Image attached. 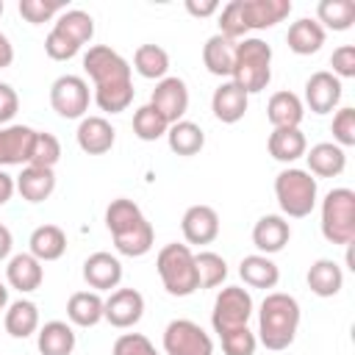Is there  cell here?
Wrapping results in <instances>:
<instances>
[{"mask_svg": "<svg viewBox=\"0 0 355 355\" xmlns=\"http://www.w3.org/2000/svg\"><path fill=\"white\" fill-rule=\"evenodd\" d=\"M28 252L33 258H39L42 263L47 261H58L64 252H67V233L58 227V225H39L31 239H28Z\"/></svg>", "mask_w": 355, "mask_h": 355, "instance_id": "29", "label": "cell"}, {"mask_svg": "<svg viewBox=\"0 0 355 355\" xmlns=\"http://www.w3.org/2000/svg\"><path fill=\"white\" fill-rule=\"evenodd\" d=\"M186 244H211L219 236V214L211 205H191L180 219Z\"/></svg>", "mask_w": 355, "mask_h": 355, "instance_id": "17", "label": "cell"}, {"mask_svg": "<svg viewBox=\"0 0 355 355\" xmlns=\"http://www.w3.org/2000/svg\"><path fill=\"white\" fill-rule=\"evenodd\" d=\"M305 161L313 178H336L347 166V153L333 141H319L311 150H305Z\"/></svg>", "mask_w": 355, "mask_h": 355, "instance_id": "22", "label": "cell"}, {"mask_svg": "<svg viewBox=\"0 0 355 355\" xmlns=\"http://www.w3.org/2000/svg\"><path fill=\"white\" fill-rule=\"evenodd\" d=\"M61 158V141L47 133V130H36V139H33V147H31V166H44V169H53Z\"/></svg>", "mask_w": 355, "mask_h": 355, "instance_id": "41", "label": "cell"}, {"mask_svg": "<svg viewBox=\"0 0 355 355\" xmlns=\"http://www.w3.org/2000/svg\"><path fill=\"white\" fill-rule=\"evenodd\" d=\"M64 11L61 0H19V14L31 22V25H42L50 22L55 14Z\"/></svg>", "mask_w": 355, "mask_h": 355, "instance_id": "44", "label": "cell"}, {"mask_svg": "<svg viewBox=\"0 0 355 355\" xmlns=\"http://www.w3.org/2000/svg\"><path fill=\"white\" fill-rule=\"evenodd\" d=\"M75 330L72 324L61 322V319H53V322H44L39 330H36V347L42 355H72L75 349Z\"/></svg>", "mask_w": 355, "mask_h": 355, "instance_id": "26", "label": "cell"}, {"mask_svg": "<svg viewBox=\"0 0 355 355\" xmlns=\"http://www.w3.org/2000/svg\"><path fill=\"white\" fill-rule=\"evenodd\" d=\"M17 191L22 194V200L28 202H44L53 191H55V172L44 169V166H22V172L14 180Z\"/></svg>", "mask_w": 355, "mask_h": 355, "instance_id": "23", "label": "cell"}, {"mask_svg": "<svg viewBox=\"0 0 355 355\" xmlns=\"http://www.w3.org/2000/svg\"><path fill=\"white\" fill-rule=\"evenodd\" d=\"M291 239V225L280 214H266L255 222L252 227V244L261 255H275L280 252Z\"/></svg>", "mask_w": 355, "mask_h": 355, "instance_id": "20", "label": "cell"}, {"mask_svg": "<svg viewBox=\"0 0 355 355\" xmlns=\"http://www.w3.org/2000/svg\"><path fill=\"white\" fill-rule=\"evenodd\" d=\"M230 80L247 94H258L272 80V47L258 36H244L236 42Z\"/></svg>", "mask_w": 355, "mask_h": 355, "instance_id": "3", "label": "cell"}, {"mask_svg": "<svg viewBox=\"0 0 355 355\" xmlns=\"http://www.w3.org/2000/svg\"><path fill=\"white\" fill-rule=\"evenodd\" d=\"M89 83L80 75H61L50 86V105L64 119H83L89 111Z\"/></svg>", "mask_w": 355, "mask_h": 355, "instance_id": "10", "label": "cell"}, {"mask_svg": "<svg viewBox=\"0 0 355 355\" xmlns=\"http://www.w3.org/2000/svg\"><path fill=\"white\" fill-rule=\"evenodd\" d=\"M305 280H308V288L316 297H336L344 286V272L333 258H319V261L311 263Z\"/></svg>", "mask_w": 355, "mask_h": 355, "instance_id": "30", "label": "cell"}, {"mask_svg": "<svg viewBox=\"0 0 355 355\" xmlns=\"http://www.w3.org/2000/svg\"><path fill=\"white\" fill-rule=\"evenodd\" d=\"M105 227H108L119 255L141 258L153 250L155 230L147 222V216L141 214V208L128 197L111 200V205L105 208Z\"/></svg>", "mask_w": 355, "mask_h": 355, "instance_id": "1", "label": "cell"}, {"mask_svg": "<svg viewBox=\"0 0 355 355\" xmlns=\"http://www.w3.org/2000/svg\"><path fill=\"white\" fill-rule=\"evenodd\" d=\"M11 247H14V236H11V230L0 222V261H6V258L11 255Z\"/></svg>", "mask_w": 355, "mask_h": 355, "instance_id": "53", "label": "cell"}, {"mask_svg": "<svg viewBox=\"0 0 355 355\" xmlns=\"http://www.w3.org/2000/svg\"><path fill=\"white\" fill-rule=\"evenodd\" d=\"M133 80L130 83H114V86H100L94 89V103L100 111L105 114H119V111H128V105L133 103Z\"/></svg>", "mask_w": 355, "mask_h": 355, "instance_id": "40", "label": "cell"}, {"mask_svg": "<svg viewBox=\"0 0 355 355\" xmlns=\"http://www.w3.org/2000/svg\"><path fill=\"white\" fill-rule=\"evenodd\" d=\"M44 53H47L53 61H69V58H75V55L80 53V47L72 44V42H69L67 36H61L58 31H50L47 39H44Z\"/></svg>", "mask_w": 355, "mask_h": 355, "instance_id": "47", "label": "cell"}, {"mask_svg": "<svg viewBox=\"0 0 355 355\" xmlns=\"http://www.w3.org/2000/svg\"><path fill=\"white\" fill-rule=\"evenodd\" d=\"M166 144L175 155H197L205 147V133L197 122L191 119H180L175 125H169L166 130Z\"/></svg>", "mask_w": 355, "mask_h": 355, "instance_id": "35", "label": "cell"}, {"mask_svg": "<svg viewBox=\"0 0 355 355\" xmlns=\"http://www.w3.org/2000/svg\"><path fill=\"white\" fill-rule=\"evenodd\" d=\"M17 111H19V97H17V92H14L8 83L0 80V128H3V125H11V119L17 116Z\"/></svg>", "mask_w": 355, "mask_h": 355, "instance_id": "49", "label": "cell"}, {"mask_svg": "<svg viewBox=\"0 0 355 355\" xmlns=\"http://www.w3.org/2000/svg\"><path fill=\"white\" fill-rule=\"evenodd\" d=\"M247 31H266L291 14V0H239Z\"/></svg>", "mask_w": 355, "mask_h": 355, "instance_id": "16", "label": "cell"}, {"mask_svg": "<svg viewBox=\"0 0 355 355\" xmlns=\"http://www.w3.org/2000/svg\"><path fill=\"white\" fill-rule=\"evenodd\" d=\"M341 103V80L330 69H319L305 80V103L313 114H330Z\"/></svg>", "mask_w": 355, "mask_h": 355, "instance_id": "13", "label": "cell"}, {"mask_svg": "<svg viewBox=\"0 0 355 355\" xmlns=\"http://www.w3.org/2000/svg\"><path fill=\"white\" fill-rule=\"evenodd\" d=\"M83 280L92 291H111L122 283V261L111 252H92L83 261Z\"/></svg>", "mask_w": 355, "mask_h": 355, "instance_id": "15", "label": "cell"}, {"mask_svg": "<svg viewBox=\"0 0 355 355\" xmlns=\"http://www.w3.org/2000/svg\"><path fill=\"white\" fill-rule=\"evenodd\" d=\"M3 11H6V6H3V0H0V17H3Z\"/></svg>", "mask_w": 355, "mask_h": 355, "instance_id": "55", "label": "cell"}, {"mask_svg": "<svg viewBox=\"0 0 355 355\" xmlns=\"http://www.w3.org/2000/svg\"><path fill=\"white\" fill-rule=\"evenodd\" d=\"M247 105H250V94L244 89H239L233 80L219 83L211 94V111L225 125H236L247 114Z\"/></svg>", "mask_w": 355, "mask_h": 355, "instance_id": "19", "label": "cell"}, {"mask_svg": "<svg viewBox=\"0 0 355 355\" xmlns=\"http://www.w3.org/2000/svg\"><path fill=\"white\" fill-rule=\"evenodd\" d=\"M53 31H58L61 36H67L72 44L83 47L86 42H92L94 36V19L89 11H80V8H64L58 14V19L53 22Z\"/></svg>", "mask_w": 355, "mask_h": 355, "instance_id": "34", "label": "cell"}, {"mask_svg": "<svg viewBox=\"0 0 355 355\" xmlns=\"http://www.w3.org/2000/svg\"><path fill=\"white\" fill-rule=\"evenodd\" d=\"M164 352L166 355H214V341L197 322L172 319L164 327Z\"/></svg>", "mask_w": 355, "mask_h": 355, "instance_id": "9", "label": "cell"}, {"mask_svg": "<svg viewBox=\"0 0 355 355\" xmlns=\"http://www.w3.org/2000/svg\"><path fill=\"white\" fill-rule=\"evenodd\" d=\"M155 272L172 297H189L200 288L197 283V266H194V252L189 244H164L155 255Z\"/></svg>", "mask_w": 355, "mask_h": 355, "instance_id": "4", "label": "cell"}, {"mask_svg": "<svg viewBox=\"0 0 355 355\" xmlns=\"http://www.w3.org/2000/svg\"><path fill=\"white\" fill-rule=\"evenodd\" d=\"M305 116V105L294 92H275L266 103V119L272 128H300Z\"/></svg>", "mask_w": 355, "mask_h": 355, "instance_id": "27", "label": "cell"}, {"mask_svg": "<svg viewBox=\"0 0 355 355\" xmlns=\"http://www.w3.org/2000/svg\"><path fill=\"white\" fill-rule=\"evenodd\" d=\"M83 69L92 78L94 89L114 86V83H130V64L108 44H92L83 53Z\"/></svg>", "mask_w": 355, "mask_h": 355, "instance_id": "7", "label": "cell"}, {"mask_svg": "<svg viewBox=\"0 0 355 355\" xmlns=\"http://www.w3.org/2000/svg\"><path fill=\"white\" fill-rule=\"evenodd\" d=\"M286 42H288V50L291 53H297V55H313L324 44V28L316 19H311V17H302V19H297V22L288 25Z\"/></svg>", "mask_w": 355, "mask_h": 355, "instance_id": "28", "label": "cell"}, {"mask_svg": "<svg viewBox=\"0 0 355 355\" xmlns=\"http://www.w3.org/2000/svg\"><path fill=\"white\" fill-rule=\"evenodd\" d=\"M36 130L28 125H3L0 128V169L3 166H28L31 147H33Z\"/></svg>", "mask_w": 355, "mask_h": 355, "instance_id": "14", "label": "cell"}, {"mask_svg": "<svg viewBox=\"0 0 355 355\" xmlns=\"http://www.w3.org/2000/svg\"><path fill=\"white\" fill-rule=\"evenodd\" d=\"M194 266H197V283H200V288H216L227 277V261L219 252H211V250L194 252Z\"/></svg>", "mask_w": 355, "mask_h": 355, "instance_id": "38", "label": "cell"}, {"mask_svg": "<svg viewBox=\"0 0 355 355\" xmlns=\"http://www.w3.org/2000/svg\"><path fill=\"white\" fill-rule=\"evenodd\" d=\"M222 6L216 3V0H186V11L191 14V17H211V14H216Z\"/></svg>", "mask_w": 355, "mask_h": 355, "instance_id": "50", "label": "cell"}, {"mask_svg": "<svg viewBox=\"0 0 355 355\" xmlns=\"http://www.w3.org/2000/svg\"><path fill=\"white\" fill-rule=\"evenodd\" d=\"M322 236L330 244L349 247L355 241V191L347 186L330 189L322 200Z\"/></svg>", "mask_w": 355, "mask_h": 355, "instance_id": "6", "label": "cell"}, {"mask_svg": "<svg viewBox=\"0 0 355 355\" xmlns=\"http://www.w3.org/2000/svg\"><path fill=\"white\" fill-rule=\"evenodd\" d=\"M316 22L330 31H349L355 22V0H319Z\"/></svg>", "mask_w": 355, "mask_h": 355, "instance_id": "37", "label": "cell"}, {"mask_svg": "<svg viewBox=\"0 0 355 355\" xmlns=\"http://www.w3.org/2000/svg\"><path fill=\"white\" fill-rule=\"evenodd\" d=\"M144 316V297L136 288H114L108 294V300L103 302V319L111 327L128 330L133 324H139Z\"/></svg>", "mask_w": 355, "mask_h": 355, "instance_id": "12", "label": "cell"}, {"mask_svg": "<svg viewBox=\"0 0 355 355\" xmlns=\"http://www.w3.org/2000/svg\"><path fill=\"white\" fill-rule=\"evenodd\" d=\"M239 275L244 280V286L250 288H275L277 280H280V269L277 263L269 258V255H261V252H252V255H244L241 263H239Z\"/></svg>", "mask_w": 355, "mask_h": 355, "instance_id": "25", "label": "cell"}, {"mask_svg": "<svg viewBox=\"0 0 355 355\" xmlns=\"http://www.w3.org/2000/svg\"><path fill=\"white\" fill-rule=\"evenodd\" d=\"M3 324H6V333L11 338H28L39 330V308L36 302L31 300H14L8 302L6 308V316H3Z\"/></svg>", "mask_w": 355, "mask_h": 355, "instance_id": "32", "label": "cell"}, {"mask_svg": "<svg viewBox=\"0 0 355 355\" xmlns=\"http://www.w3.org/2000/svg\"><path fill=\"white\" fill-rule=\"evenodd\" d=\"M111 355H158V352L144 333H122L114 341Z\"/></svg>", "mask_w": 355, "mask_h": 355, "instance_id": "46", "label": "cell"}, {"mask_svg": "<svg viewBox=\"0 0 355 355\" xmlns=\"http://www.w3.org/2000/svg\"><path fill=\"white\" fill-rule=\"evenodd\" d=\"M300 302L291 294L272 291L263 297L258 311V344H263L272 352L288 349L300 330Z\"/></svg>", "mask_w": 355, "mask_h": 355, "instance_id": "2", "label": "cell"}, {"mask_svg": "<svg viewBox=\"0 0 355 355\" xmlns=\"http://www.w3.org/2000/svg\"><path fill=\"white\" fill-rule=\"evenodd\" d=\"M44 280V266L39 258H33L31 252H17L8 258V266H6V283L22 294L28 291H36Z\"/></svg>", "mask_w": 355, "mask_h": 355, "instance_id": "21", "label": "cell"}, {"mask_svg": "<svg viewBox=\"0 0 355 355\" xmlns=\"http://www.w3.org/2000/svg\"><path fill=\"white\" fill-rule=\"evenodd\" d=\"M75 139L86 155H103L114 147L116 130L105 116H83L78 130H75Z\"/></svg>", "mask_w": 355, "mask_h": 355, "instance_id": "18", "label": "cell"}, {"mask_svg": "<svg viewBox=\"0 0 355 355\" xmlns=\"http://www.w3.org/2000/svg\"><path fill=\"white\" fill-rule=\"evenodd\" d=\"M330 67H333V75L341 80V78H355V47L352 44H341L333 50L330 55Z\"/></svg>", "mask_w": 355, "mask_h": 355, "instance_id": "48", "label": "cell"}, {"mask_svg": "<svg viewBox=\"0 0 355 355\" xmlns=\"http://www.w3.org/2000/svg\"><path fill=\"white\" fill-rule=\"evenodd\" d=\"M275 197H277V205H280V211L286 216L302 219V216H308L316 208L319 183H316V178L308 169L286 166L275 178Z\"/></svg>", "mask_w": 355, "mask_h": 355, "instance_id": "5", "label": "cell"}, {"mask_svg": "<svg viewBox=\"0 0 355 355\" xmlns=\"http://www.w3.org/2000/svg\"><path fill=\"white\" fill-rule=\"evenodd\" d=\"M333 144H338L341 150L344 147H352L355 144V108H338L336 116H333Z\"/></svg>", "mask_w": 355, "mask_h": 355, "instance_id": "45", "label": "cell"}, {"mask_svg": "<svg viewBox=\"0 0 355 355\" xmlns=\"http://www.w3.org/2000/svg\"><path fill=\"white\" fill-rule=\"evenodd\" d=\"M150 105L169 122H180L183 114L189 111V89H186V80L183 78H175V75H166L155 83L153 94H150Z\"/></svg>", "mask_w": 355, "mask_h": 355, "instance_id": "11", "label": "cell"}, {"mask_svg": "<svg viewBox=\"0 0 355 355\" xmlns=\"http://www.w3.org/2000/svg\"><path fill=\"white\" fill-rule=\"evenodd\" d=\"M8 308V286L0 280V311H6Z\"/></svg>", "mask_w": 355, "mask_h": 355, "instance_id": "54", "label": "cell"}, {"mask_svg": "<svg viewBox=\"0 0 355 355\" xmlns=\"http://www.w3.org/2000/svg\"><path fill=\"white\" fill-rule=\"evenodd\" d=\"M14 191H17L14 178H11L6 169H0V205H6V202L14 197Z\"/></svg>", "mask_w": 355, "mask_h": 355, "instance_id": "51", "label": "cell"}, {"mask_svg": "<svg viewBox=\"0 0 355 355\" xmlns=\"http://www.w3.org/2000/svg\"><path fill=\"white\" fill-rule=\"evenodd\" d=\"M147 80H161L169 72V53L158 44H139L133 53V67Z\"/></svg>", "mask_w": 355, "mask_h": 355, "instance_id": "36", "label": "cell"}, {"mask_svg": "<svg viewBox=\"0 0 355 355\" xmlns=\"http://www.w3.org/2000/svg\"><path fill=\"white\" fill-rule=\"evenodd\" d=\"M166 130H169V122L147 103V105H139L136 111H133V133H136V139H141V141H155V139H161V136H166Z\"/></svg>", "mask_w": 355, "mask_h": 355, "instance_id": "39", "label": "cell"}, {"mask_svg": "<svg viewBox=\"0 0 355 355\" xmlns=\"http://www.w3.org/2000/svg\"><path fill=\"white\" fill-rule=\"evenodd\" d=\"M219 33H222L225 39H230V42H241V39H244L247 25H244L239 0H230L227 6L219 8Z\"/></svg>", "mask_w": 355, "mask_h": 355, "instance_id": "43", "label": "cell"}, {"mask_svg": "<svg viewBox=\"0 0 355 355\" xmlns=\"http://www.w3.org/2000/svg\"><path fill=\"white\" fill-rule=\"evenodd\" d=\"M266 147H269V155H272L275 161H280V164H294L297 158L305 155L308 139H305V133H302L300 128H272Z\"/></svg>", "mask_w": 355, "mask_h": 355, "instance_id": "24", "label": "cell"}, {"mask_svg": "<svg viewBox=\"0 0 355 355\" xmlns=\"http://www.w3.org/2000/svg\"><path fill=\"white\" fill-rule=\"evenodd\" d=\"M103 297L97 291H75L67 300V319L78 327H94L103 322Z\"/></svg>", "mask_w": 355, "mask_h": 355, "instance_id": "33", "label": "cell"}, {"mask_svg": "<svg viewBox=\"0 0 355 355\" xmlns=\"http://www.w3.org/2000/svg\"><path fill=\"white\" fill-rule=\"evenodd\" d=\"M233 55H236V42L225 39L222 33L208 36L205 44H202V64L216 78H230V72H233Z\"/></svg>", "mask_w": 355, "mask_h": 355, "instance_id": "31", "label": "cell"}, {"mask_svg": "<svg viewBox=\"0 0 355 355\" xmlns=\"http://www.w3.org/2000/svg\"><path fill=\"white\" fill-rule=\"evenodd\" d=\"M11 61H14V44L8 42L6 33H0V69L11 67Z\"/></svg>", "mask_w": 355, "mask_h": 355, "instance_id": "52", "label": "cell"}, {"mask_svg": "<svg viewBox=\"0 0 355 355\" xmlns=\"http://www.w3.org/2000/svg\"><path fill=\"white\" fill-rule=\"evenodd\" d=\"M252 316V297L247 288L241 286H225L216 300H214V311H211V324L214 333H227L236 327H244Z\"/></svg>", "mask_w": 355, "mask_h": 355, "instance_id": "8", "label": "cell"}, {"mask_svg": "<svg viewBox=\"0 0 355 355\" xmlns=\"http://www.w3.org/2000/svg\"><path fill=\"white\" fill-rule=\"evenodd\" d=\"M219 341H222L225 355H255V349H258V336L247 324L227 330V333H219Z\"/></svg>", "mask_w": 355, "mask_h": 355, "instance_id": "42", "label": "cell"}]
</instances>
